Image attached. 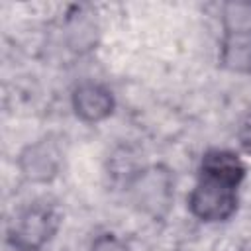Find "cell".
Wrapping results in <instances>:
<instances>
[{"label":"cell","mask_w":251,"mask_h":251,"mask_svg":"<svg viewBox=\"0 0 251 251\" xmlns=\"http://www.w3.org/2000/svg\"><path fill=\"white\" fill-rule=\"evenodd\" d=\"M88 251H129L126 241L120 239L116 233L112 231H104V233H98L90 245H88Z\"/></svg>","instance_id":"9c48e42d"},{"label":"cell","mask_w":251,"mask_h":251,"mask_svg":"<svg viewBox=\"0 0 251 251\" xmlns=\"http://www.w3.org/2000/svg\"><path fill=\"white\" fill-rule=\"evenodd\" d=\"M218 63L233 75H251V31H224Z\"/></svg>","instance_id":"52a82bcc"},{"label":"cell","mask_w":251,"mask_h":251,"mask_svg":"<svg viewBox=\"0 0 251 251\" xmlns=\"http://www.w3.org/2000/svg\"><path fill=\"white\" fill-rule=\"evenodd\" d=\"M245 163L235 151L229 149H208L202 155L198 167V176H208L233 188H239V184L245 178Z\"/></svg>","instance_id":"8992f818"},{"label":"cell","mask_w":251,"mask_h":251,"mask_svg":"<svg viewBox=\"0 0 251 251\" xmlns=\"http://www.w3.org/2000/svg\"><path fill=\"white\" fill-rule=\"evenodd\" d=\"M71 108L80 122L100 124L114 114L116 100L108 86L94 80H84L73 88Z\"/></svg>","instance_id":"5b68a950"},{"label":"cell","mask_w":251,"mask_h":251,"mask_svg":"<svg viewBox=\"0 0 251 251\" xmlns=\"http://www.w3.org/2000/svg\"><path fill=\"white\" fill-rule=\"evenodd\" d=\"M186 204L196 220L204 224H218L227 222L237 212L239 196L237 188L229 184L208 176H198L194 188L186 198Z\"/></svg>","instance_id":"277c9868"},{"label":"cell","mask_w":251,"mask_h":251,"mask_svg":"<svg viewBox=\"0 0 251 251\" xmlns=\"http://www.w3.org/2000/svg\"><path fill=\"white\" fill-rule=\"evenodd\" d=\"M131 206L153 218H165L175 202V175L167 165H143L124 186Z\"/></svg>","instance_id":"7a4b0ae2"},{"label":"cell","mask_w":251,"mask_h":251,"mask_svg":"<svg viewBox=\"0 0 251 251\" xmlns=\"http://www.w3.org/2000/svg\"><path fill=\"white\" fill-rule=\"evenodd\" d=\"M63 214L49 200L24 206L6 229V241L14 251H41L59 231Z\"/></svg>","instance_id":"6da1fadb"},{"label":"cell","mask_w":251,"mask_h":251,"mask_svg":"<svg viewBox=\"0 0 251 251\" xmlns=\"http://www.w3.org/2000/svg\"><path fill=\"white\" fill-rule=\"evenodd\" d=\"M65 149L57 133H47L27 143L16 159V167L24 180L31 184H47L55 180L63 169Z\"/></svg>","instance_id":"3957f363"},{"label":"cell","mask_w":251,"mask_h":251,"mask_svg":"<svg viewBox=\"0 0 251 251\" xmlns=\"http://www.w3.org/2000/svg\"><path fill=\"white\" fill-rule=\"evenodd\" d=\"M224 31H251V0H231L220 12Z\"/></svg>","instance_id":"ba28073f"},{"label":"cell","mask_w":251,"mask_h":251,"mask_svg":"<svg viewBox=\"0 0 251 251\" xmlns=\"http://www.w3.org/2000/svg\"><path fill=\"white\" fill-rule=\"evenodd\" d=\"M235 135H237L239 145H241L247 153H251V108H249V110L243 114V118L239 120Z\"/></svg>","instance_id":"30bf717a"}]
</instances>
